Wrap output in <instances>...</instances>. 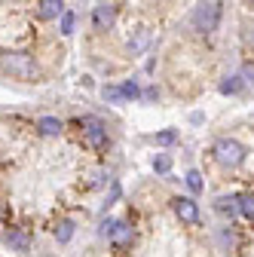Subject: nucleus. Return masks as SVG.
<instances>
[{
    "instance_id": "obj_1",
    "label": "nucleus",
    "mask_w": 254,
    "mask_h": 257,
    "mask_svg": "<svg viewBox=\"0 0 254 257\" xmlns=\"http://www.w3.org/2000/svg\"><path fill=\"white\" fill-rule=\"evenodd\" d=\"M0 71L10 77H19V80H31V77H37V61L28 52H4L0 55Z\"/></svg>"
},
{
    "instance_id": "obj_2",
    "label": "nucleus",
    "mask_w": 254,
    "mask_h": 257,
    "mask_svg": "<svg viewBox=\"0 0 254 257\" xmlns=\"http://www.w3.org/2000/svg\"><path fill=\"white\" fill-rule=\"evenodd\" d=\"M214 156H217L220 166L236 169V166H242V159H245V147L236 138H217L214 141Z\"/></svg>"
},
{
    "instance_id": "obj_3",
    "label": "nucleus",
    "mask_w": 254,
    "mask_h": 257,
    "mask_svg": "<svg viewBox=\"0 0 254 257\" xmlns=\"http://www.w3.org/2000/svg\"><path fill=\"white\" fill-rule=\"evenodd\" d=\"M220 16H224V4H199L193 10V25L202 34H211V31L220 25Z\"/></svg>"
},
{
    "instance_id": "obj_4",
    "label": "nucleus",
    "mask_w": 254,
    "mask_h": 257,
    "mask_svg": "<svg viewBox=\"0 0 254 257\" xmlns=\"http://www.w3.org/2000/svg\"><path fill=\"white\" fill-rule=\"evenodd\" d=\"M80 125H83V132H86V141H89V147H95V150H104V147L110 144V138H107V128H104V122H101L98 116H83V119H80Z\"/></svg>"
},
{
    "instance_id": "obj_5",
    "label": "nucleus",
    "mask_w": 254,
    "mask_h": 257,
    "mask_svg": "<svg viewBox=\"0 0 254 257\" xmlns=\"http://www.w3.org/2000/svg\"><path fill=\"white\" fill-rule=\"evenodd\" d=\"M172 208H175V214H178L181 220H187V223H196V220H199V205H196L193 199L178 196V199H172Z\"/></svg>"
},
{
    "instance_id": "obj_6",
    "label": "nucleus",
    "mask_w": 254,
    "mask_h": 257,
    "mask_svg": "<svg viewBox=\"0 0 254 257\" xmlns=\"http://www.w3.org/2000/svg\"><path fill=\"white\" fill-rule=\"evenodd\" d=\"M92 19H95V28H98V31H107L116 22V7L113 4H98L95 13H92Z\"/></svg>"
},
{
    "instance_id": "obj_7",
    "label": "nucleus",
    "mask_w": 254,
    "mask_h": 257,
    "mask_svg": "<svg viewBox=\"0 0 254 257\" xmlns=\"http://www.w3.org/2000/svg\"><path fill=\"white\" fill-rule=\"evenodd\" d=\"M132 239H135L132 227H129V223H122V220H116V227H113V233H110V242H113L116 248H129Z\"/></svg>"
},
{
    "instance_id": "obj_8",
    "label": "nucleus",
    "mask_w": 254,
    "mask_h": 257,
    "mask_svg": "<svg viewBox=\"0 0 254 257\" xmlns=\"http://www.w3.org/2000/svg\"><path fill=\"white\" fill-rule=\"evenodd\" d=\"M37 13H40V19H58V16H65V4L61 0H40Z\"/></svg>"
},
{
    "instance_id": "obj_9",
    "label": "nucleus",
    "mask_w": 254,
    "mask_h": 257,
    "mask_svg": "<svg viewBox=\"0 0 254 257\" xmlns=\"http://www.w3.org/2000/svg\"><path fill=\"white\" fill-rule=\"evenodd\" d=\"M150 40H153V37H150V31H147V28L135 31V37H129V52H132V55H141V52L150 46Z\"/></svg>"
},
{
    "instance_id": "obj_10",
    "label": "nucleus",
    "mask_w": 254,
    "mask_h": 257,
    "mask_svg": "<svg viewBox=\"0 0 254 257\" xmlns=\"http://www.w3.org/2000/svg\"><path fill=\"white\" fill-rule=\"evenodd\" d=\"M37 128H40V135L52 138V135H58V132H61V119H58V116H40Z\"/></svg>"
},
{
    "instance_id": "obj_11",
    "label": "nucleus",
    "mask_w": 254,
    "mask_h": 257,
    "mask_svg": "<svg viewBox=\"0 0 254 257\" xmlns=\"http://www.w3.org/2000/svg\"><path fill=\"white\" fill-rule=\"evenodd\" d=\"M214 208L220 214H239V196H217L214 199Z\"/></svg>"
},
{
    "instance_id": "obj_12",
    "label": "nucleus",
    "mask_w": 254,
    "mask_h": 257,
    "mask_svg": "<svg viewBox=\"0 0 254 257\" xmlns=\"http://www.w3.org/2000/svg\"><path fill=\"white\" fill-rule=\"evenodd\" d=\"M7 242H10V248H16V251H28V248H31L25 230H10V233H7Z\"/></svg>"
},
{
    "instance_id": "obj_13",
    "label": "nucleus",
    "mask_w": 254,
    "mask_h": 257,
    "mask_svg": "<svg viewBox=\"0 0 254 257\" xmlns=\"http://www.w3.org/2000/svg\"><path fill=\"white\" fill-rule=\"evenodd\" d=\"M119 92H122V101H135V98H141V86H138L135 80H122Z\"/></svg>"
},
{
    "instance_id": "obj_14",
    "label": "nucleus",
    "mask_w": 254,
    "mask_h": 257,
    "mask_svg": "<svg viewBox=\"0 0 254 257\" xmlns=\"http://www.w3.org/2000/svg\"><path fill=\"white\" fill-rule=\"evenodd\" d=\"M245 89V80L242 77H227L224 83H220V92H224V95H239Z\"/></svg>"
},
{
    "instance_id": "obj_15",
    "label": "nucleus",
    "mask_w": 254,
    "mask_h": 257,
    "mask_svg": "<svg viewBox=\"0 0 254 257\" xmlns=\"http://www.w3.org/2000/svg\"><path fill=\"white\" fill-rule=\"evenodd\" d=\"M239 214L254 220V193H242V196H239Z\"/></svg>"
},
{
    "instance_id": "obj_16",
    "label": "nucleus",
    "mask_w": 254,
    "mask_h": 257,
    "mask_svg": "<svg viewBox=\"0 0 254 257\" xmlns=\"http://www.w3.org/2000/svg\"><path fill=\"white\" fill-rule=\"evenodd\" d=\"M71 236H74V220H61L58 230H55V239L65 245V242H71Z\"/></svg>"
},
{
    "instance_id": "obj_17",
    "label": "nucleus",
    "mask_w": 254,
    "mask_h": 257,
    "mask_svg": "<svg viewBox=\"0 0 254 257\" xmlns=\"http://www.w3.org/2000/svg\"><path fill=\"white\" fill-rule=\"evenodd\" d=\"M187 187H190V193H202V175L196 169L187 172Z\"/></svg>"
},
{
    "instance_id": "obj_18",
    "label": "nucleus",
    "mask_w": 254,
    "mask_h": 257,
    "mask_svg": "<svg viewBox=\"0 0 254 257\" xmlns=\"http://www.w3.org/2000/svg\"><path fill=\"white\" fill-rule=\"evenodd\" d=\"M169 169H172V156H166V153H163V156H156V159H153V172L166 175Z\"/></svg>"
},
{
    "instance_id": "obj_19",
    "label": "nucleus",
    "mask_w": 254,
    "mask_h": 257,
    "mask_svg": "<svg viewBox=\"0 0 254 257\" xmlns=\"http://www.w3.org/2000/svg\"><path fill=\"white\" fill-rule=\"evenodd\" d=\"M113 227H116V220H113V217H107V220H101V223H98V236H101V239H110V233H113Z\"/></svg>"
},
{
    "instance_id": "obj_20",
    "label": "nucleus",
    "mask_w": 254,
    "mask_h": 257,
    "mask_svg": "<svg viewBox=\"0 0 254 257\" xmlns=\"http://www.w3.org/2000/svg\"><path fill=\"white\" fill-rule=\"evenodd\" d=\"M61 34H74V13L65 10V16H61Z\"/></svg>"
},
{
    "instance_id": "obj_21",
    "label": "nucleus",
    "mask_w": 254,
    "mask_h": 257,
    "mask_svg": "<svg viewBox=\"0 0 254 257\" xmlns=\"http://www.w3.org/2000/svg\"><path fill=\"white\" fill-rule=\"evenodd\" d=\"M104 101H122L119 86H104Z\"/></svg>"
},
{
    "instance_id": "obj_22",
    "label": "nucleus",
    "mask_w": 254,
    "mask_h": 257,
    "mask_svg": "<svg viewBox=\"0 0 254 257\" xmlns=\"http://www.w3.org/2000/svg\"><path fill=\"white\" fill-rule=\"evenodd\" d=\"M175 138H178V135H175V128H166V132H160V135H156V141H160V144H166V147H169V144H175Z\"/></svg>"
},
{
    "instance_id": "obj_23",
    "label": "nucleus",
    "mask_w": 254,
    "mask_h": 257,
    "mask_svg": "<svg viewBox=\"0 0 254 257\" xmlns=\"http://www.w3.org/2000/svg\"><path fill=\"white\" fill-rule=\"evenodd\" d=\"M116 199H119V184L113 181V184H110V193H107V202H104V205H113Z\"/></svg>"
},
{
    "instance_id": "obj_24",
    "label": "nucleus",
    "mask_w": 254,
    "mask_h": 257,
    "mask_svg": "<svg viewBox=\"0 0 254 257\" xmlns=\"http://www.w3.org/2000/svg\"><path fill=\"white\" fill-rule=\"evenodd\" d=\"M242 80H245V86L248 83H254V64H245V68H242V74H239Z\"/></svg>"
}]
</instances>
